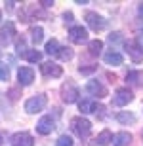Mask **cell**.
<instances>
[{
  "instance_id": "5",
  "label": "cell",
  "mask_w": 143,
  "mask_h": 146,
  "mask_svg": "<svg viewBox=\"0 0 143 146\" xmlns=\"http://www.w3.org/2000/svg\"><path fill=\"white\" fill-rule=\"evenodd\" d=\"M10 142H11V146H34L33 135H31V133H27V131H21V133L11 135Z\"/></svg>"
},
{
  "instance_id": "14",
  "label": "cell",
  "mask_w": 143,
  "mask_h": 146,
  "mask_svg": "<svg viewBox=\"0 0 143 146\" xmlns=\"http://www.w3.org/2000/svg\"><path fill=\"white\" fill-rule=\"evenodd\" d=\"M111 141H113V135H111V131H109V129L101 131V133L95 137V144H97V146H107Z\"/></svg>"
},
{
  "instance_id": "29",
  "label": "cell",
  "mask_w": 143,
  "mask_h": 146,
  "mask_svg": "<svg viewBox=\"0 0 143 146\" xmlns=\"http://www.w3.org/2000/svg\"><path fill=\"white\" fill-rule=\"evenodd\" d=\"M63 19L71 23V21H73V13H71V11H67V13H63Z\"/></svg>"
},
{
  "instance_id": "10",
  "label": "cell",
  "mask_w": 143,
  "mask_h": 146,
  "mask_svg": "<svg viewBox=\"0 0 143 146\" xmlns=\"http://www.w3.org/2000/svg\"><path fill=\"white\" fill-rule=\"evenodd\" d=\"M40 70L44 76H52V78H59L63 74V68L59 65H55V63H42L40 65Z\"/></svg>"
},
{
  "instance_id": "22",
  "label": "cell",
  "mask_w": 143,
  "mask_h": 146,
  "mask_svg": "<svg viewBox=\"0 0 143 146\" xmlns=\"http://www.w3.org/2000/svg\"><path fill=\"white\" fill-rule=\"evenodd\" d=\"M46 53H48V55H57V53H59V44H57L55 38H52V40L46 44Z\"/></svg>"
},
{
  "instance_id": "13",
  "label": "cell",
  "mask_w": 143,
  "mask_h": 146,
  "mask_svg": "<svg viewBox=\"0 0 143 146\" xmlns=\"http://www.w3.org/2000/svg\"><path fill=\"white\" fill-rule=\"evenodd\" d=\"M103 59H105V63L111 65V66H118V65L124 63V57H122L118 51H109V53H105Z\"/></svg>"
},
{
  "instance_id": "9",
  "label": "cell",
  "mask_w": 143,
  "mask_h": 146,
  "mask_svg": "<svg viewBox=\"0 0 143 146\" xmlns=\"http://www.w3.org/2000/svg\"><path fill=\"white\" fill-rule=\"evenodd\" d=\"M54 127H55V123H54V119H52V116H42L38 119V123H36V131H38L40 135H50L54 131Z\"/></svg>"
},
{
  "instance_id": "18",
  "label": "cell",
  "mask_w": 143,
  "mask_h": 146,
  "mask_svg": "<svg viewBox=\"0 0 143 146\" xmlns=\"http://www.w3.org/2000/svg\"><path fill=\"white\" fill-rule=\"evenodd\" d=\"M31 40H33L36 46L44 40V31H42V27H33L31 29Z\"/></svg>"
},
{
  "instance_id": "16",
  "label": "cell",
  "mask_w": 143,
  "mask_h": 146,
  "mask_svg": "<svg viewBox=\"0 0 143 146\" xmlns=\"http://www.w3.org/2000/svg\"><path fill=\"white\" fill-rule=\"evenodd\" d=\"M138 49H139V48L136 46V44H132V42L126 44V51L130 53V57H132L134 61H141V59H143V53H141V51H138Z\"/></svg>"
},
{
  "instance_id": "30",
  "label": "cell",
  "mask_w": 143,
  "mask_h": 146,
  "mask_svg": "<svg viewBox=\"0 0 143 146\" xmlns=\"http://www.w3.org/2000/svg\"><path fill=\"white\" fill-rule=\"evenodd\" d=\"M0 17H2V15H0Z\"/></svg>"
},
{
  "instance_id": "6",
  "label": "cell",
  "mask_w": 143,
  "mask_h": 146,
  "mask_svg": "<svg viewBox=\"0 0 143 146\" xmlns=\"http://www.w3.org/2000/svg\"><path fill=\"white\" fill-rule=\"evenodd\" d=\"M86 23L90 25L92 31H103L105 29V19L99 13H95V11H88L86 13Z\"/></svg>"
},
{
  "instance_id": "26",
  "label": "cell",
  "mask_w": 143,
  "mask_h": 146,
  "mask_svg": "<svg viewBox=\"0 0 143 146\" xmlns=\"http://www.w3.org/2000/svg\"><path fill=\"white\" fill-rule=\"evenodd\" d=\"M139 76H141L139 72L132 70V72H128V74H126V80H128V82H132V84H138V78H139Z\"/></svg>"
},
{
  "instance_id": "3",
  "label": "cell",
  "mask_w": 143,
  "mask_h": 146,
  "mask_svg": "<svg viewBox=\"0 0 143 146\" xmlns=\"http://www.w3.org/2000/svg\"><path fill=\"white\" fill-rule=\"evenodd\" d=\"M61 99H63L67 104L78 101V87L75 86L73 82H65V84L61 86Z\"/></svg>"
},
{
  "instance_id": "7",
  "label": "cell",
  "mask_w": 143,
  "mask_h": 146,
  "mask_svg": "<svg viewBox=\"0 0 143 146\" xmlns=\"http://www.w3.org/2000/svg\"><path fill=\"white\" fill-rule=\"evenodd\" d=\"M69 38H71L73 44H82L88 40V31L84 27H80V25H77V27H71V31H69Z\"/></svg>"
},
{
  "instance_id": "27",
  "label": "cell",
  "mask_w": 143,
  "mask_h": 146,
  "mask_svg": "<svg viewBox=\"0 0 143 146\" xmlns=\"http://www.w3.org/2000/svg\"><path fill=\"white\" fill-rule=\"evenodd\" d=\"M136 46H138L139 51L143 53V31H139V33H138V38H136Z\"/></svg>"
},
{
  "instance_id": "2",
  "label": "cell",
  "mask_w": 143,
  "mask_h": 146,
  "mask_svg": "<svg viewBox=\"0 0 143 146\" xmlns=\"http://www.w3.org/2000/svg\"><path fill=\"white\" fill-rule=\"evenodd\" d=\"M46 103H48V99L46 95H36V97H31L25 103V110L29 114H36V112H42L46 108Z\"/></svg>"
},
{
  "instance_id": "31",
  "label": "cell",
  "mask_w": 143,
  "mask_h": 146,
  "mask_svg": "<svg viewBox=\"0 0 143 146\" xmlns=\"http://www.w3.org/2000/svg\"><path fill=\"white\" fill-rule=\"evenodd\" d=\"M0 142H2V141H0Z\"/></svg>"
},
{
  "instance_id": "17",
  "label": "cell",
  "mask_w": 143,
  "mask_h": 146,
  "mask_svg": "<svg viewBox=\"0 0 143 146\" xmlns=\"http://www.w3.org/2000/svg\"><path fill=\"white\" fill-rule=\"evenodd\" d=\"M23 59H27L29 63H38V61H42V53L36 51V49H27L23 53Z\"/></svg>"
},
{
  "instance_id": "8",
  "label": "cell",
  "mask_w": 143,
  "mask_h": 146,
  "mask_svg": "<svg viewBox=\"0 0 143 146\" xmlns=\"http://www.w3.org/2000/svg\"><path fill=\"white\" fill-rule=\"evenodd\" d=\"M33 80H34V70L33 68L21 66V68L17 70V82H19V86H31Z\"/></svg>"
},
{
  "instance_id": "19",
  "label": "cell",
  "mask_w": 143,
  "mask_h": 146,
  "mask_svg": "<svg viewBox=\"0 0 143 146\" xmlns=\"http://www.w3.org/2000/svg\"><path fill=\"white\" fill-rule=\"evenodd\" d=\"M88 49H90V55H99L101 49H103V42L101 40H92L88 44Z\"/></svg>"
},
{
  "instance_id": "11",
  "label": "cell",
  "mask_w": 143,
  "mask_h": 146,
  "mask_svg": "<svg viewBox=\"0 0 143 146\" xmlns=\"http://www.w3.org/2000/svg\"><path fill=\"white\" fill-rule=\"evenodd\" d=\"M86 91L95 95V97H105V95H107V89H105L97 80H90L88 84H86Z\"/></svg>"
},
{
  "instance_id": "28",
  "label": "cell",
  "mask_w": 143,
  "mask_h": 146,
  "mask_svg": "<svg viewBox=\"0 0 143 146\" xmlns=\"http://www.w3.org/2000/svg\"><path fill=\"white\" fill-rule=\"evenodd\" d=\"M40 4L44 8H50V6H54V0H40Z\"/></svg>"
},
{
  "instance_id": "20",
  "label": "cell",
  "mask_w": 143,
  "mask_h": 146,
  "mask_svg": "<svg viewBox=\"0 0 143 146\" xmlns=\"http://www.w3.org/2000/svg\"><path fill=\"white\" fill-rule=\"evenodd\" d=\"M116 119L120 121V123H136V116L132 112H120L116 114Z\"/></svg>"
},
{
  "instance_id": "1",
  "label": "cell",
  "mask_w": 143,
  "mask_h": 146,
  "mask_svg": "<svg viewBox=\"0 0 143 146\" xmlns=\"http://www.w3.org/2000/svg\"><path fill=\"white\" fill-rule=\"evenodd\" d=\"M71 127H73V131L77 133L80 139H88L90 137V131H92V123H90L88 119H84V118H75L71 121Z\"/></svg>"
},
{
  "instance_id": "4",
  "label": "cell",
  "mask_w": 143,
  "mask_h": 146,
  "mask_svg": "<svg viewBox=\"0 0 143 146\" xmlns=\"http://www.w3.org/2000/svg\"><path fill=\"white\" fill-rule=\"evenodd\" d=\"M132 99H134L132 91L128 87H120V89H116L115 97H113V103H115V106H124V104L132 103Z\"/></svg>"
},
{
  "instance_id": "21",
  "label": "cell",
  "mask_w": 143,
  "mask_h": 146,
  "mask_svg": "<svg viewBox=\"0 0 143 146\" xmlns=\"http://www.w3.org/2000/svg\"><path fill=\"white\" fill-rule=\"evenodd\" d=\"M78 108H80V112H82V114H90V112H94L95 104L92 103V101H88V99H84V101L78 103Z\"/></svg>"
},
{
  "instance_id": "12",
  "label": "cell",
  "mask_w": 143,
  "mask_h": 146,
  "mask_svg": "<svg viewBox=\"0 0 143 146\" xmlns=\"http://www.w3.org/2000/svg\"><path fill=\"white\" fill-rule=\"evenodd\" d=\"M130 142H132V135L126 133V131H120V133H116L113 137V144L115 146H130Z\"/></svg>"
},
{
  "instance_id": "23",
  "label": "cell",
  "mask_w": 143,
  "mask_h": 146,
  "mask_svg": "<svg viewBox=\"0 0 143 146\" xmlns=\"http://www.w3.org/2000/svg\"><path fill=\"white\" fill-rule=\"evenodd\" d=\"M57 55H59V59H61V61H71L75 53H73V49H71V48H67V46H65V48H59V53H57Z\"/></svg>"
},
{
  "instance_id": "24",
  "label": "cell",
  "mask_w": 143,
  "mask_h": 146,
  "mask_svg": "<svg viewBox=\"0 0 143 146\" xmlns=\"http://www.w3.org/2000/svg\"><path fill=\"white\" fill-rule=\"evenodd\" d=\"M55 146H73V139L67 135H61L57 139V142H55Z\"/></svg>"
},
{
  "instance_id": "25",
  "label": "cell",
  "mask_w": 143,
  "mask_h": 146,
  "mask_svg": "<svg viewBox=\"0 0 143 146\" xmlns=\"http://www.w3.org/2000/svg\"><path fill=\"white\" fill-rule=\"evenodd\" d=\"M8 78H10V70H8V66L0 63V82L8 80Z\"/></svg>"
},
{
  "instance_id": "15",
  "label": "cell",
  "mask_w": 143,
  "mask_h": 146,
  "mask_svg": "<svg viewBox=\"0 0 143 146\" xmlns=\"http://www.w3.org/2000/svg\"><path fill=\"white\" fill-rule=\"evenodd\" d=\"M11 34H15V27H13V23H11V21H8L4 27L0 29V36H2L6 42H8V40L11 38Z\"/></svg>"
}]
</instances>
